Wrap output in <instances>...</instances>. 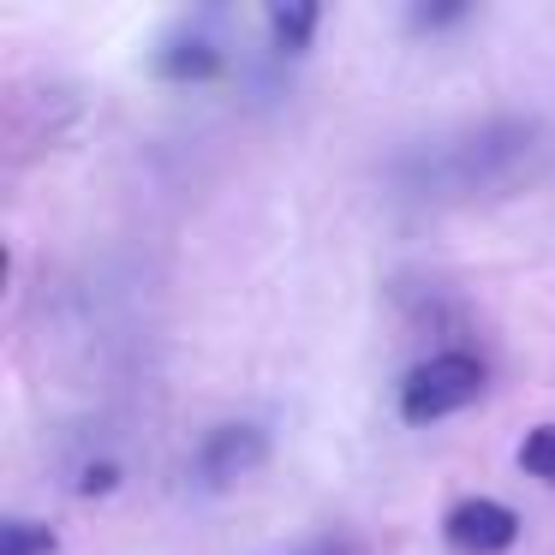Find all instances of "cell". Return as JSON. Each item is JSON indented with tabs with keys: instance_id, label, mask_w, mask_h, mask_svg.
<instances>
[{
	"instance_id": "cell-1",
	"label": "cell",
	"mask_w": 555,
	"mask_h": 555,
	"mask_svg": "<svg viewBox=\"0 0 555 555\" xmlns=\"http://www.w3.org/2000/svg\"><path fill=\"white\" fill-rule=\"evenodd\" d=\"M483 395V359L472 352H436V359L412 364L400 383V418L406 424H436L448 412L472 406Z\"/></svg>"
},
{
	"instance_id": "cell-2",
	"label": "cell",
	"mask_w": 555,
	"mask_h": 555,
	"mask_svg": "<svg viewBox=\"0 0 555 555\" xmlns=\"http://www.w3.org/2000/svg\"><path fill=\"white\" fill-rule=\"evenodd\" d=\"M514 538H519V514L507 502H490V495H472L448 514V543L466 555H502L514 550Z\"/></svg>"
},
{
	"instance_id": "cell-3",
	"label": "cell",
	"mask_w": 555,
	"mask_h": 555,
	"mask_svg": "<svg viewBox=\"0 0 555 555\" xmlns=\"http://www.w3.org/2000/svg\"><path fill=\"white\" fill-rule=\"evenodd\" d=\"M263 460V436L257 430H221L216 442H209V472H245V466H257Z\"/></svg>"
},
{
	"instance_id": "cell-4",
	"label": "cell",
	"mask_w": 555,
	"mask_h": 555,
	"mask_svg": "<svg viewBox=\"0 0 555 555\" xmlns=\"http://www.w3.org/2000/svg\"><path fill=\"white\" fill-rule=\"evenodd\" d=\"M269 30H275L281 54H305V42H311V30H317V7H305V0L275 7V13H269Z\"/></svg>"
},
{
	"instance_id": "cell-5",
	"label": "cell",
	"mask_w": 555,
	"mask_h": 555,
	"mask_svg": "<svg viewBox=\"0 0 555 555\" xmlns=\"http://www.w3.org/2000/svg\"><path fill=\"white\" fill-rule=\"evenodd\" d=\"M216 49L209 42H180L173 54H162V78H216Z\"/></svg>"
},
{
	"instance_id": "cell-6",
	"label": "cell",
	"mask_w": 555,
	"mask_h": 555,
	"mask_svg": "<svg viewBox=\"0 0 555 555\" xmlns=\"http://www.w3.org/2000/svg\"><path fill=\"white\" fill-rule=\"evenodd\" d=\"M519 466H526L531 478L555 483V424H538V430L526 436V448H519Z\"/></svg>"
},
{
	"instance_id": "cell-7",
	"label": "cell",
	"mask_w": 555,
	"mask_h": 555,
	"mask_svg": "<svg viewBox=\"0 0 555 555\" xmlns=\"http://www.w3.org/2000/svg\"><path fill=\"white\" fill-rule=\"evenodd\" d=\"M54 550V531L49 526H30V519H13L0 531V555H49Z\"/></svg>"
},
{
	"instance_id": "cell-8",
	"label": "cell",
	"mask_w": 555,
	"mask_h": 555,
	"mask_svg": "<svg viewBox=\"0 0 555 555\" xmlns=\"http://www.w3.org/2000/svg\"><path fill=\"white\" fill-rule=\"evenodd\" d=\"M108 483H114V466H90V472H85V490H90V495L108 490Z\"/></svg>"
}]
</instances>
